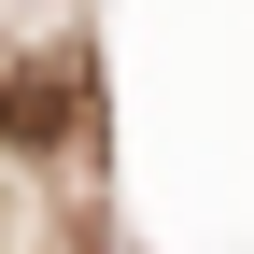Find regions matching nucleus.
Here are the masks:
<instances>
[{
	"instance_id": "obj_1",
	"label": "nucleus",
	"mask_w": 254,
	"mask_h": 254,
	"mask_svg": "<svg viewBox=\"0 0 254 254\" xmlns=\"http://www.w3.org/2000/svg\"><path fill=\"white\" fill-rule=\"evenodd\" d=\"M85 113H99V71H85V57H28V71L0 85V141L14 155H57Z\"/></svg>"
}]
</instances>
